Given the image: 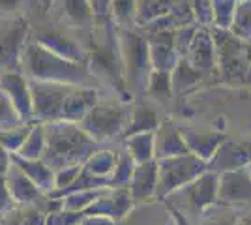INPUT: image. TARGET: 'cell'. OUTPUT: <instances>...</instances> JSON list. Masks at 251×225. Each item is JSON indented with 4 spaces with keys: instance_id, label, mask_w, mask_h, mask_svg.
<instances>
[{
    "instance_id": "6da1fadb",
    "label": "cell",
    "mask_w": 251,
    "mask_h": 225,
    "mask_svg": "<svg viewBox=\"0 0 251 225\" xmlns=\"http://www.w3.org/2000/svg\"><path fill=\"white\" fill-rule=\"evenodd\" d=\"M96 152L98 143L72 122H51L45 126V152L42 161L51 171L84 165Z\"/></svg>"
},
{
    "instance_id": "7a4b0ae2",
    "label": "cell",
    "mask_w": 251,
    "mask_h": 225,
    "mask_svg": "<svg viewBox=\"0 0 251 225\" xmlns=\"http://www.w3.org/2000/svg\"><path fill=\"white\" fill-rule=\"evenodd\" d=\"M25 66L36 81L42 83H58V85L77 86L83 85L88 77L86 68L81 64L60 58L47 51L40 43H32L25 51Z\"/></svg>"
},
{
    "instance_id": "3957f363",
    "label": "cell",
    "mask_w": 251,
    "mask_h": 225,
    "mask_svg": "<svg viewBox=\"0 0 251 225\" xmlns=\"http://www.w3.org/2000/svg\"><path fill=\"white\" fill-rule=\"evenodd\" d=\"M208 171V163L193 154L157 161V197H169L171 193L186 188L195 178Z\"/></svg>"
},
{
    "instance_id": "277c9868",
    "label": "cell",
    "mask_w": 251,
    "mask_h": 225,
    "mask_svg": "<svg viewBox=\"0 0 251 225\" xmlns=\"http://www.w3.org/2000/svg\"><path fill=\"white\" fill-rule=\"evenodd\" d=\"M131 117V109L126 105H96L81 120V129L92 141L111 139L118 133H124Z\"/></svg>"
},
{
    "instance_id": "5b68a950",
    "label": "cell",
    "mask_w": 251,
    "mask_h": 225,
    "mask_svg": "<svg viewBox=\"0 0 251 225\" xmlns=\"http://www.w3.org/2000/svg\"><path fill=\"white\" fill-rule=\"evenodd\" d=\"M120 51H122V62L129 74L127 85L147 90V81L150 79L148 70L152 66L148 53V40L127 28H120Z\"/></svg>"
},
{
    "instance_id": "8992f818",
    "label": "cell",
    "mask_w": 251,
    "mask_h": 225,
    "mask_svg": "<svg viewBox=\"0 0 251 225\" xmlns=\"http://www.w3.org/2000/svg\"><path fill=\"white\" fill-rule=\"evenodd\" d=\"M75 86L58 85V83H42L32 81L30 96L34 115L47 122H60L62 120L64 103Z\"/></svg>"
},
{
    "instance_id": "52a82bcc",
    "label": "cell",
    "mask_w": 251,
    "mask_h": 225,
    "mask_svg": "<svg viewBox=\"0 0 251 225\" xmlns=\"http://www.w3.org/2000/svg\"><path fill=\"white\" fill-rule=\"evenodd\" d=\"M218 204L236 208V210L251 208V167L221 173Z\"/></svg>"
},
{
    "instance_id": "ba28073f",
    "label": "cell",
    "mask_w": 251,
    "mask_h": 225,
    "mask_svg": "<svg viewBox=\"0 0 251 225\" xmlns=\"http://www.w3.org/2000/svg\"><path fill=\"white\" fill-rule=\"evenodd\" d=\"M218 188H220V175L206 171L204 175H201L199 178H195L191 184H188L186 188L171 193L169 197L184 199L188 210L199 212L201 216L206 208L218 203Z\"/></svg>"
},
{
    "instance_id": "9c48e42d",
    "label": "cell",
    "mask_w": 251,
    "mask_h": 225,
    "mask_svg": "<svg viewBox=\"0 0 251 225\" xmlns=\"http://www.w3.org/2000/svg\"><path fill=\"white\" fill-rule=\"evenodd\" d=\"M244 167H251V143L244 141L225 139L214 154V158L208 161V171L218 175Z\"/></svg>"
},
{
    "instance_id": "30bf717a",
    "label": "cell",
    "mask_w": 251,
    "mask_h": 225,
    "mask_svg": "<svg viewBox=\"0 0 251 225\" xmlns=\"http://www.w3.org/2000/svg\"><path fill=\"white\" fill-rule=\"evenodd\" d=\"M148 53H150V64L154 68V72L171 74L180 60L175 49V30L152 34L148 38Z\"/></svg>"
},
{
    "instance_id": "8fae6325",
    "label": "cell",
    "mask_w": 251,
    "mask_h": 225,
    "mask_svg": "<svg viewBox=\"0 0 251 225\" xmlns=\"http://www.w3.org/2000/svg\"><path fill=\"white\" fill-rule=\"evenodd\" d=\"M186 60L199 74L212 72L218 66L216 43H214V38H212V34L208 30H197L195 38H193V43H191L188 54H186Z\"/></svg>"
},
{
    "instance_id": "7c38bea8",
    "label": "cell",
    "mask_w": 251,
    "mask_h": 225,
    "mask_svg": "<svg viewBox=\"0 0 251 225\" xmlns=\"http://www.w3.org/2000/svg\"><path fill=\"white\" fill-rule=\"evenodd\" d=\"M0 90L10 98L15 111L19 113L21 120H28L34 115L32 111V96H30V85L19 74H4L0 77Z\"/></svg>"
},
{
    "instance_id": "4fadbf2b",
    "label": "cell",
    "mask_w": 251,
    "mask_h": 225,
    "mask_svg": "<svg viewBox=\"0 0 251 225\" xmlns=\"http://www.w3.org/2000/svg\"><path fill=\"white\" fill-rule=\"evenodd\" d=\"M25 32H26V25L23 21L13 23L0 32V70H8V74L11 70L13 74V70L17 68Z\"/></svg>"
},
{
    "instance_id": "5bb4252c",
    "label": "cell",
    "mask_w": 251,
    "mask_h": 225,
    "mask_svg": "<svg viewBox=\"0 0 251 225\" xmlns=\"http://www.w3.org/2000/svg\"><path fill=\"white\" fill-rule=\"evenodd\" d=\"M186 154H189V150L182 133L171 122L161 124L157 133L154 135V160L163 161L178 158V156H186Z\"/></svg>"
},
{
    "instance_id": "9a60e30c",
    "label": "cell",
    "mask_w": 251,
    "mask_h": 225,
    "mask_svg": "<svg viewBox=\"0 0 251 225\" xmlns=\"http://www.w3.org/2000/svg\"><path fill=\"white\" fill-rule=\"evenodd\" d=\"M157 161H148V163H141L137 165L133 176L129 180V195L135 203H141L145 199L154 197L157 192Z\"/></svg>"
},
{
    "instance_id": "2e32d148",
    "label": "cell",
    "mask_w": 251,
    "mask_h": 225,
    "mask_svg": "<svg viewBox=\"0 0 251 225\" xmlns=\"http://www.w3.org/2000/svg\"><path fill=\"white\" fill-rule=\"evenodd\" d=\"M180 133H182V137H184L186 145H188L189 154L197 156V158H201L206 163L214 158V154L221 147V143L227 139L223 133H212V131H208V133H204V131H191L189 133L188 129H182Z\"/></svg>"
},
{
    "instance_id": "e0dca14e",
    "label": "cell",
    "mask_w": 251,
    "mask_h": 225,
    "mask_svg": "<svg viewBox=\"0 0 251 225\" xmlns=\"http://www.w3.org/2000/svg\"><path fill=\"white\" fill-rule=\"evenodd\" d=\"M11 163H15L40 192L51 193L56 188V173L51 171L42 160H23L17 154L11 156Z\"/></svg>"
},
{
    "instance_id": "ac0fdd59",
    "label": "cell",
    "mask_w": 251,
    "mask_h": 225,
    "mask_svg": "<svg viewBox=\"0 0 251 225\" xmlns=\"http://www.w3.org/2000/svg\"><path fill=\"white\" fill-rule=\"evenodd\" d=\"M6 188L10 192L11 199H15L17 203H23V204H28L32 201H36L40 197V193H42L15 163H11L10 171H8Z\"/></svg>"
},
{
    "instance_id": "d6986e66",
    "label": "cell",
    "mask_w": 251,
    "mask_h": 225,
    "mask_svg": "<svg viewBox=\"0 0 251 225\" xmlns=\"http://www.w3.org/2000/svg\"><path fill=\"white\" fill-rule=\"evenodd\" d=\"M157 126L156 111L148 107L147 103H141L137 107L131 109V117L127 122V128L124 131V137H133L137 133H148Z\"/></svg>"
},
{
    "instance_id": "ffe728a7",
    "label": "cell",
    "mask_w": 251,
    "mask_h": 225,
    "mask_svg": "<svg viewBox=\"0 0 251 225\" xmlns=\"http://www.w3.org/2000/svg\"><path fill=\"white\" fill-rule=\"evenodd\" d=\"M126 147H127V154L133 158L137 165L154 161V133L152 131L137 133L133 137H127Z\"/></svg>"
},
{
    "instance_id": "44dd1931",
    "label": "cell",
    "mask_w": 251,
    "mask_h": 225,
    "mask_svg": "<svg viewBox=\"0 0 251 225\" xmlns=\"http://www.w3.org/2000/svg\"><path fill=\"white\" fill-rule=\"evenodd\" d=\"M118 156L111 150H98L96 154H92L88 161L83 165V169L94 176L100 178H111V175L115 171Z\"/></svg>"
},
{
    "instance_id": "7402d4cb",
    "label": "cell",
    "mask_w": 251,
    "mask_h": 225,
    "mask_svg": "<svg viewBox=\"0 0 251 225\" xmlns=\"http://www.w3.org/2000/svg\"><path fill=\"white\" fill-rule=\"evenodd\" d=\"M242 212L216 203L199 216V225H238Z\"/></svg>"
},
{
    "instance_id": "603a6c76",
    "label": "cell",
    "mask_w": 251,
    "mask_h": 225,
    "mask_svg": "<svg viewBox=\"0 0 251 225\" xmlns=\"http://www.w3.org/2000/svg\"><path fill=\"white\" fill-rule=\"evenodd\" d=\"M45 152V126H32L28 137L25 141L17 156L23 160H42Z\"/></svg>"
},
{
    "instance_id": "cb8c5ba5",
    "label": "cell",
    "mask_w": 251,
    "mask_h": 225,
    "mask_svg": "<svg viewBox=\"0 0 251 225\" xmlns=\"http://www.w3.org/2000/svg\"><path fill=\"white\" fill-rule=\"evenodd\" d=\"M229 32L242 42L251 43V0H244L236 4L234 23Z\"/></svg>"
},
{
    "instance_id": "d4e9b609",
    "label": "cell",
    "mask_w": 251,
    "mask_h": 225,
    "mask_svg": "<svg viewBox=\"0 0 251 225\" xmlns=\"http://www.w3.org/2000/svg\"><path fill=\"white\" fill-rule=\"evenodd\" d=\"M173 2H139L135 11V23L139 26H147L150 23L161 19L173 10Z\"/></svg>"
},
{
    "instance_id": "484cf974",
    "label": "cell",
    "mask_w": 251,
    "mask_h": 225,
    "mask_svg": "<svg viewBox=\"0 0 251 225\" xmlns=\"http://www.w3.org/2000/svg\"><path fill=\"white\" fill-rule=\"evenodd\" d=\"M201 75L202 74L195 72V70L189 66V62L186 58H180L176 68H175L173 86H175V90H188V88H191L195 83H199Z\"/></svg>"
},
{
    "instance_id": "4316f807",
    "label": "cell",
    "mask_w": 251,
    "mask_h": 225,
    "mask_svg": "<svg viewBox=\"0 0 251 225\" xmlns=\"http://www.w3.org/2000/svg\"><path fill=\"white\" fill-rule=\"evenodd\" d=\"M137 163L133 161V158L124 152V154H120L118 156V161H116V167L113 175H111V188L113 186H118V188H122L126 184H129L131 180V176H133V171H135Z\"/></svg>"
},
{
    "instance_id": "83f0119b",
    "label": "cell",
    "mask_w": 251,
    "mask_h": 225,
    "mask_svg": "<svg viewBox=\"0 0 251 225\" xmlns=\"http://www.w3.org/2000/svg\"><path fill=\"white\" fill-rule=\"evenodd\" d=\"M212 4H214V26H216V30L229 32L232 23H234V13H236L238 2H212Z\"/></svg>"
},
{
    "instance_id": "f1b7e54d",
    "label": "cell",
    "mask_w": 251,
    "mask_h": 225,
    "mask_svg": "<svg viewBox=\"0 0 251 225\" xmlns=\"http://www.w3.org/2000/svg\"><path fill=\"white\" fill-rule=\"evenodd\" d=\"M21 122H23L21 117H19V113L15 111L13 103L10 101V98L0 90V131H8V129L19 128V126H23Z\"/></svg>"
},
{
    "instance_id": "f546056e",
    "label": "cell",
    "mask_w": 251,
    "mask_h": 225,
    "mask_svg": "<svg viewBox=\"0 0 251 225\" xmlns=\"http://www.w3.org/2000/svg\"><path fill=\"white\" fill-rule=\"evenodd\" d=\"M30 129L32 126H19V128L8 129V131H0V145L6 150H11V152L17 154L23 145H25Z\"/></svg>"
},
{
    "instance_id": "4dcf8cb0",
    "label": "cell",
    "mask_w": 251,
    "mask_h": 225,
    "mask_svg": "<svg viewBox=\"0 0 251 225\" xmlns=\"http://www.w3.org/2000/svg\"><path fill=\"white\" fill-rule=\"evenodd\" d=\"M171 88H173L171 74H165V72H152L150 79H148L147 92H150L152 96H156V98L171 96Z\"/></svg>"
},
{
    "instance_id": "1f68e13d",
    "label": "cell",
    "mask_w": 251,
    "mask_h": 225,
    "mask_svg": "<svg viewBox=\"0 0 251 225\" xmlns=\"http://www.w3.org/2000/svg\"><path fill=\"white\" fill-rule=\"evenodd\" d=\"M193 21L201 26H212L214 25V4L212 2H193Z\"/></svg>"
},
{
    "instance_id": "d6a6232c",
    "label": "cell",
    "mask_w": 251,
    "mask_h": 225,
    "mask_svg": "<svg viewBox=\"0 0 251 225\" xmlns=\"http://www.w3.org/2000/svg\"><path fill=\"white\" fill-rule=\"evenodd\" d=\"M111 11L115 13V19L118 21V25H129V23H135V11L137 4L135 2H115Z\"/></svg>"
},
{
    "instance_id": "836d02e7",
    "label": "cell",
    "mask_w": 251,
    "mask_h": 225,
    "mask_svg": "<svg viewBox=\"0 0 251 225\" xmlns=\"http://www.w3.org/2000/svg\"><path fill=\"white\" fill-rule=\"evenodd\" d=\"M88 6H90V4H86V2H68V11H70V15H74V19L83 21L84 15L90 13V8H88Z\"/></svg>"
},
{
    "instance_id": "e575fe53",
    "label": "cell",
    "mask_w": 251,
    "mask_h": 225,
    "mask_svg": "<svg viewBox=\"0 0 251 225\" xmlns=\"http://www.w3.org/2000/svg\"><path fill=\"white\" fill-rule=\"evenodd\" d=\"M10 203H11V195H10V192H8V188H6L4 178H0V220H2L4 212H8Z\"/></svg>"
},
{
    "instance_id": "d590c367",
    "label": "cell",
    "mask_w": 251,
    "mask_h": 225,
    "mask_svg": "<svg viewBox=\"0 0 251 225\" xmlns=\"http://www.w3.org/2000/svg\"><path fill=\"white\" fill-rule=\"evenodd\" d=\"M10 167H11V156L8 154V150L0 145V178H2V175H6V173L10 171Z\"/></svg>"
},
{
    "instance_id": "8d00e7d4",
    "label": "cell",
    "mask_w": 251,
    "mask_h": 225,
    "mask_svg": "<svg viewBox=\"0 0 251 225\" xmlns=\"http://www.w3.org/2000/svg\"><path fill=\"white\" fill-rule=\"evenodd\" d=\"M81 225H115V222L109 218H101V216H90V218L83 220Z\"/></svg>"
},
{
    "instance_id": "74e56055",
    "label": "cell",
    "mask_w": 251,
    "mask_h": 225,
    "mask_svg": "<svg viewBox=\"0 0 251 225\" xmlns=\"http://www.w3.org/2000/svg\"><path fill=\"white\" fill-rule=\"evenodd\" d=\"M238 225H251V208H248V210L242 212Z\"/></svg>"
},
{
    "instance_id": "f35d334b",
    "label": "cell",
    "mask_w": 251,
    "mask_h": 225,
    "mask_svg": "<svg viewBox=\"0 0 251 225\" xmlns=\"http://www.w3.org/2000/svg\"><path fill=\"white\" fill-rule=\"evenodd\" d=\"M250 45V60H251V43H248Z\"/></svg>"
}]
</instances>
